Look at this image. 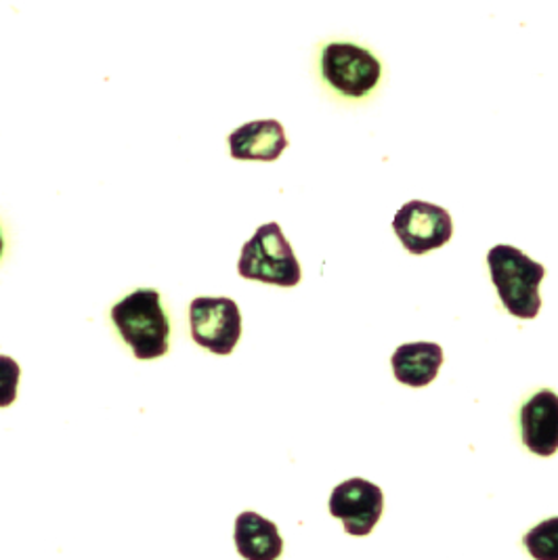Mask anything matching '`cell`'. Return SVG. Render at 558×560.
Returning a JSON list of instances; mask_svg holds the SVG:
<instances>
[{
	"mask_svg": "<svg viewBox=\"0 0 558 560\" xmlns=\"http://www.w3.org/2000/svg\"><path fill=\"white\" fill-rule=\"evenodd\" d=\"M487 265L508 313L519 319H535L542 308L539 283L546 276V267L519 248L504 244L493 246L487 253Z\"/></svg>",
	"mask_w": 558,
	"mask_h": 560,
	"instance_id": "obj_1",
	"label": "cell"
},
{
	"mask_svg": "<svg viewBox=\"0 0 558 560\" xmlns=\"http://www.w3.org/2000/svg\"><path fill=\"white\" fill-rule=\"evenodd\" d=\"M112 322L137 359H158L168 353L171 326L155 290L141 288L112 308Z\"/></svg>",
	"mask_w": 558,
	"mask_h": 560,
	"instance_id": "obj_2",
	"label": "cell"
},
{
	"mask_svg": "<svg viewBox=\"0 0 558 560\" xmlns=\"http://www.w3.org/2000/svg\"><path fill=\"white\" fill-rule=\"evenodd\" d=\"M237 271L246 280L263 281L281 288H294L301 283L303 271L292 246L279 230L278 223L258 228L251 242L244 244L237 262Z\"/></svg>",
	"mask_w": 558,
	"mask_h": 560,
	"instance_id": "obj_3",
	"label": "cell"
},
{
	"mask_svg": "<svg viewBox=\"0 0 558 560\" xmlns=\"http://www.w3.org/2000/svg\"><path fill=\"white\" fill-rule=\"evenodd\" d=\"M322 74L332 89L357 100L374 91L382 68L372 52L349 43H334L322 55Z\"/></svg>",
	"mask_w": 558,
	"mask_h": 560,
	"instance_id": "obj_4",
	"label": "cell"
},
{
	"mask_svg": "<svg viewBox=\"0 0 558 560\" xmlns=\"http://www.w3.org/2000/svg\"><path fill=\"white\" fill-rule=\"evenodd\" d=\"M393 230L409 255H427L445 246L454 235V223L445 208L411 200L399 208Z\"/></svg>",
	"mask_w": 558,
	"mask_h": 560,
	"instance_id": "obj_5",
	"label": "cell"
},
{
	"mask_svg": "<svg viewBox=\"0 0 558 560\" xmlns=\"http://www.w3.org/2000/svg\"><path fill=\"white\" fill-rule=\"evenodd\" d=\"M194 340L214 355H231L242 336V315L231 299H196L189 306Z\"/></svg>",
	"mask_w": 558,
	"mask_h": 560,
	"instance_id": "obj_6",
	"label": "cell"
},
{
	"mask_svg": "<svg viewBox=\"0 0 558 560\" xmlns=\"http://www.w3.org/2000/svg\"><path fill=\"white\" fill-rule=\"evenodd\" d=\"M382 510L384 495L381 487L365 479H349L332 491V516L342 521L347 534H372L381 521Z\"/></svg>",
	"mask_w": 558,
	"mask_h": 560,
	"instance_id": "obj_7",
	"label": "cell"
},
{
	"mask_svg": "<svg viewBox=\"0 0 558 560\" xmlns=\"http://www.w3.org/2000/svg\"><path fill=\"white\" fill-rule=\"evenodd\" d=\"M523 443L535 456L550 458L558 452V395L544 388L521 409Z\"/></svg>",
	"mask_w": 558,
	"mask_h": 560,
	"instance_id": "obj_8",
	"label": "cell"
},
{
	"mask_svg": "<svg viewBox=\"0 0 558 560\" xmlns=\"http://www.w3.org/2000/svg\"><path fill=\"white\" fill-rule=\"evenodd\" d=\"M231 158L235 160H278L288 148L286 130L278 120H256L229 135Z\"/></svg>",
	"mask_w": 558,
	"mask_h": 560,
	"instance_id": "obj_9",
	"label": "cell"
},
{
	"mask_svg": "<svg viewBox=\"0 0 558 560\" xmlns=\"http://www.w3.org/2000/svg\"><path fill=\"white\" fill-rule=\"evenodd\" d=\"M235 548L246 560H278L283 539L278 525L256 512H242L235 521Z\"/></svg>",
	"mask_w": 558,
	"mask_h": 560,
	"instance_id": "obj_10",
	"label": "cell"
},
{
	"mask_svg": "<svg viewBox=\"0 0 558 560\" xmlns=\"http://www.w3.org/2000/svg\"><path fill=\"white\" fill-rule=\"evenodd\" d=\"M395 378L411 388H422L437 378L443 365V349L434 342H409L393 353Z\"/></svg>",
	"mask_w": 558,
	"mask_h": 560,
	"instance_id": "obj_11",
	"label": "cell"
},
{
	"mask_svg": "<svg viewBox=\"0 0 558 560\" xmlns=\"http://www.w3.org/2000/svg\"><path fill=\"white\" fill-rule=\"evenodd\" d=\"M523 541L533 559L558 560V516L535 525Z\"/></svg>",
	"mask_w": 558,
	"mask_h": 560,
	"instance_id": "obj_12",
	"label": "cell"
},
{
	"mask_svg": "<svg viewBox=\"0 0 558 560\" xmlns=\"http://www.w3.org/2000/svg\"><path fill=\"white\" fill-rule=\"evenodd\" d=\"M20 365L11 357L0 355V408H9L18 399L20 384Z\"/></svg>",
	"mask_w": 558,
	"mask_h": 560,
	"instance_id": "obj_13",
	"label": "cell"
},
{
	"mask_svg": "<svg viewBox=\"0 0 558 560\" xmlns=\"http://www.w3.org/2000/svg\"><path fill=\"white\" fill-rule=\"evenodd\" d=\"M0 256H2V235H0Z\"/></svg>",
	"mask_w": 558,
	"mask_h": 560,
	"instance_id": "obj_14",
	"label": "cell"
}]
</instances>
